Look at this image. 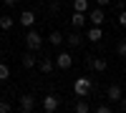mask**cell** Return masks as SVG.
<instances>
[{
  "label": "cell",
  "mask_w": 126,
  "mask_h": 113,
  "mask_svg": "<svg viewBox=\"0 0 126 113\" xmlns=\"http://www.w3.org/2000/svg\"><path fill=\"white\" fill-rule=\"evenodd\" d=\"M25 45H28V50H40L43 35H40L38 30H28V33H25Z\"/></svg>",
  "instance_id": "obj_1"
},
{
  "label": "cell",
  "mask_w": 126,
  "mask_h": 113,
  "mask_svg": "<svg viewBox=\"0 0 126 113\" xmlns=\"http://www.w3.org/2000/svg\"><path fill=\"white\" fill-rule=\"evenodd\" d=\"M73 90H76V96H81V98H83V96L91 90V80H88L86 75H81L76 83H73Z\"/></svg>",
  "instance_id": "obj_2"
},
{
  "label": "cell",
  "mask_w": 126,
  "mask_h": 113,
  "mask_svg": "<svg viewBox=\"0 0 126 113\" xmlns=\"http://www.w3.org/2000/svg\"><path fill=\"white\" fill-rule=\"evenodd\" d=\"M58 108H61L58 96H46V98H43V111H46V113H56Z\"/></svg>",
  "instance_id": "obj_3"
},
{
  "label": "cell",
  "mask_w": 126,
  "mask_h": 113,
  "mask_svg": "<svg viewBox=\"0 0 126 113\" xmlns=\"http://www.w3.org/2000/svg\"><path fill=\"white\" fill-rule=\"evenodd\" d=\"M33 108H35V98L28 96V93H23V96H20V111H23V113H30Z\"/></svg>",
  "instance_id": "obj_4"
},
{
  "label": "cell",
  "mask_w": 126,
  "mask_h": 113,
  "mask_svg": "<svg viewBox=\"0 0 126 113\" xmlns=\"http://www.w3.org/2000/svg\"><path fill=\"white\" fill-rule=\"evenodd\" d=\"M56 65H58L61 70H68V68L73 65V58H71L68 53H58V55H56Z\"/></svg>",
  "instance_id": "obj_5"
},
{
  "label": "cell",
  "mask_w": 126,
  "mask_h": 113,
  "mask_svg": "<svg viewBox=\"0 0 126 113\" xmlns=\"http://www.w3.org/2000/svg\"><path fill=\"white\" fill-rule=\"evenodd\" d=\"M33 23H35V13H33V10H23V13H20V25L30 28Z\"/></svg>",
  "instance_id": "obj_6"
},
{
  "label": "cell",
  "mask_w": 126,
  "mask_h": 113,
  "mask_svg": "<svg viewBox=\"0 0 126 113\" xmlns=\"http://www.w3.org/2000/svg\"><path fill=\"white\" fill-rule=\"evenodd\" d=\"M88 18H91V23H93V25H101V23H103V18H106V15H103V8H101V5H98V8H93L91 13H88Z\"/></svg>",
  "instance_id": "obj_7"
},
{
  "label": "cell",
  "mask_w": 126,
  "mask_h": 113,
  "mask_svg": "<svg viewBox=\"0 0 126 113\" xmlns=\"http://www.w3.org/2000/svg\"><path fill=\"white\" fill-rule=\"evenodd\" d=\"M71 25H73V28H83V25H86V13L76 10V13L71 15Z\"/></svg>",
  "instance_id": "obj_8"
},
{
  "label": "cell",
  "mask_w": 126,
  "mask_h": 113,
  "mask_svg": "<svg viewBox=\"0 0 126 113\" xmlns=\"http://www.w3.org/2000/svg\"><path fill=\"white\" fill-rule=\"evenodd\" d=\"M121 96H124L121 86H109V90H106V98L109 100H121Z\"/></svg>",
  "instance_id": "obj_9"
},
{
  "label": "cell",
  "mask_w": 126,
  "mask_h": 113,
  "mask_svg": "<svg viewBox=\"0 0 126 113\" xmlns=\"http://www.w3.org/2000/svg\"><path fill=\"white\" fill-rule=\"evenodd\" d=\"M88 65L96 70V73H103V70H106V60L103 58H88Z\"/></svg>",
  "instance_id": "obj_10"
},
{
  "label": "cell",
  "mask_w": 126,
  "mask_h": 113,
  "mask_svg": "<svg viewBox=\"0 0 126 113\" xmlns=\"http://www.w3.org/2000/svg\"><path fill=\"white\" fill-rule=\"evenodd\" d=\"M101 35H103V33H101V25H93L88 33H86V38L91 40V43H98V40H101Z\"/></svg>",
  "instance_id": "obj_11"
},
{
  "label": "cell",
  "mask_w": 126,
  "mask_h": 113,
  "mask_svg": "<svg viewBox=\"0 0 126 113\" xmlns=\"http://www.w3.org/2000/svg\"><path fill=\"white\" fill-rule=\"evenodd\" d=\"M38 68L43 70V73H50V70L56 68V63H53V60H50V58H43V60H40V63H38Z\"/></svg>",
  "instance_id": "obj_12"
},
{
  "label": "cell",
  "mask_w": 126,
  "mask_h": 113,
  "mask_svg": "<svg viewBox=\"0 0 126 113\" xmlns=\"http://www.w3.org/2000/svg\"><path fill=\"white\" fill-rule=\"evenodd\" d=\"M66 40H68V45H71V48H78V45H81V35H78V33L66 35Z\"/></svg>",
  "instance_id": "obj_13"
},
{
  "label": "cell",
  "mask_w": 126,
  "mask_h": 113,
  "mask_svg": "<svg viewBox=\"0 0 126 113\" xmlns=\"http://www.w3.org/2000/svg\"><path fill=\"white\" fill-rule=\"evenodd\" d=\"M73 10H81V13H88V0H73Z\"/></svg>",
  "instance_id": "obj_14"
},
{
  "label": "cell",
  "mask_w": 126,
  "mask_h": 113,
  "mask_svg": "<svg viewBox=\"0 0 126 113\" xmlns=\"http://www.w3.org/2000/svg\"><path fill=\"white\" fill-rule=\"evenodd\" d=\"M48 40H50L53 45H61V43H63V33H58V30H53V33L48 35Z\"/></svg>",
  "instance_id": "obj_15"
},
{
  "label": "cell",
  "mask_w": 126,
  "mask_h": 113,
  "mask_svg": "<svg viewBox=\"0 0 126 113\" xmlns=\"http://www.w3.org/2000/svg\"><path fill=\"white\" fill-rule=\"evenodd\" d=\"M0 28H3V30H10V28H13V18H10V15H3V18H0Z\"/></svg>",
  "instance_id": "obj_16"
},
{
  "label": "cell",
  "mask_w": 126,
  "mask_h": 113,
  "mask_svg": "<svg viewBox=\"0 0 126 113\" xmlns=\"http://www.w3.org/2000/svg\"><path fill=\"white\" fill-rule=\"evenodd\" d=\"M35 63H38L35 55H23V68H33Z\"/></svg>",
  "instance_id": "obj_17"
},
{
  "label": "cell",
  "mask_w": 126,
  "mask_h": 113,
  "mask_svg": "<svg viewBox=\"0 0 126 113\" xmlns=\"http://www.w3.org/2000/svg\"><path fill=\"white\" fill-rule=\"evenodd\" d=\"M8 78H10V68L5 63H0V80H8Z\"/></svg>",
  "instance_id": "obj_18"
},
{
  "label": "cell",
  "mask_w": 126,
  "mask_h": 113,
  "mask_svg": "<svg viewBox=\"0 0 126 113\" xmlns=\"http://www.w3.org/2000/svg\"><path fill=\"white\" fill-rule=\"evenodd\" d=\"M73 108H76L78 113H88V103H86V100H78V103L73 106Z\"/></svg>",
  "instance_id": "obj_19"
},
{
  "label": "cell",
  "mask_w": 126,
  "mask_h": 113,
  "mask_svg": "<svg viewBox=\"0 0 126 113\" xmlns=\"http://www.w3.org/2000/svg\"><path fill=\"white\" fill-rule=\"evenodd\" d=\"M116 53H119V55H124V58H126V40H121V43H119V45H116Z\"/></svg>",
  "instance_id": "obj_20"
},
{
  "label": "cell",
  "mask_w": 126,
  "mask_h": 113,
  "mask_svg": "<svg viewBox=\"0 0 126 113\" xmlns=\"http://www.w3.org/2000/svg\"><path fill=\"white\" fill-rule=\"evenodd\" d=\"M0 113H10V103H8V100L0 103Z\"/></svg>",
  "instance_id": "obj_21"
},
{
  "label": "cell",
  "mask_w": 126,
  "mask_h": 113,
  "mask_svg": "<svg viewBox=\"0 0 126 113\" xmlns=\"http://www.w3.org/2000/svg\"><path fill=\"white\" fill-rule=\"evenodd\" d=\"M119 25L126 28V13H119Z\"/></svg>",
  "instance_id": "obj_22"
},
{
  "label": "cell",
  "mask_w": 126,
  "mask_h": 113,
  "mask_svg": "<svg viewBox=\"0 0 126 113\" xmlns=\"http://www.w3.org/2000/svg\"><path fill=\"white\" fill-rule=\"evenodd\" d=\"M96 111H98V113H109V111H111V108H109V106H106V103H103V106H98V108H96Z\"/></svg>",
  "instance_id": "obj_23"
},
{
  "label": "cell",
  "mask_w": 126,
  "mask_h": 113,
  "mask_svg": "<svg viewBox=\"0 0 126 113\" xmlns=\"http://www.w3.org/2000/svg\"><path fill=\"white\" fill-rule=\"evenodd\" d=\"M96 3H98V5L103 8V5H109V3H111V0H96Z\"/></svg>",
  "instance_id": "obj_24"
},
{
  "label": "cell",
  "mask_w": 126,
  "mask_h": 113,
  "mask_svg": "<svg viewBox=\"0 0 126 113\" xmlns=\"http://www.w3.org/2000/svg\"><path fill=\"white\" fill-rule=\"evenodd\" d=\"M5 5H15V0H5Z\"/></svg>",
  "instance_id": "obj_25"
},
{
  "label": "cell",
  "mask_w": 126,
  "mask_h": 113,
  "mask_svg": "<svg viewBox=\"0 0 126 113\" xmlns=\"http://www.w3.org/2000/svg\"><path fill=\"white\" fill-rule=\"evenodd\" d=\"M121 111H126V100H121Z\"/></svg>",
  "instance_id": "obj_26"
},
{
  "label": "cell",
  "mask_w": 126,
  "mask_h": 113,
  "mask_svg": "<svg viewBox=\"0 0 126 113\" xmlns=\"http://www.w3.org/2000/svg\"><path fill=\"white\" fill-rule=\"evenodd\" d=\"M0 43H3V35H0Z\"/></svg>",
  "instance_id": "obj_27"
},
{
  "label": "cell",
  "mask_w": 126,
  "mask_h": 113,
  "mask_svg": "<svg viewBox=\"0 0 126 113\" xmlns=\"http://www.w3.org/2000/svg\"><path fill=\"white\" fill-rule=\"evenodd\" d=\"M40 3H48V0H40Z\"/></svg>",
  "instance_id": "obj_28"
}]
</instances>
